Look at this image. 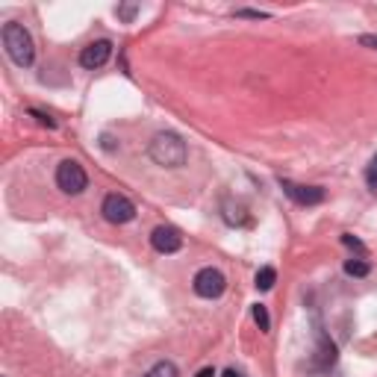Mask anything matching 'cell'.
<instances>
[{
	"instance_id": "obj_1",
	"label": "cell",
	"mask_w": 377,
	"mask_h": 377,
	"mask_svg": "<svg viewBox=\"0 0 377 377\" xmlns=\"http://www.w3.org/2000/svg\"><path fill=\"white\" fill-rule=\"evenodd\" d=\"M147 154H151V159L156 165H163V168H180L186 163V142L177 136V133H156V136L151 139V147H147Z\"/></svg>"
},
{
	"instance_id": "obj_2",
	"label": "cell",
	"mask_w": 377,
	"mask_h": 377,
	"mask_svg": "<svg viewBox=\"0 0 377 377\" xmlns=\"http://www.w3.org/2000/svg\"><path fill=\"white\" fill-rule=\"evenodd\" d=\"M3 47L9 53V59L18 65V68H30L33 59H36V45H33V36L27 33V27L9 21L3 24Z\"/></svg>"
},
{
	"instance_id": "obj_3",
	"label": "cell",
	"mask_w": 377,
	"mask_h": 377,
	"mask_svg": "<svg viewBox=\"0 0 377 377\" xmlns=\"http://www.w3.org/2000/svg\"><path fill=\"white\" fill-rule=\"evenodd\" d=\"M57 186L62 188L65 195H80L89 186V177H86L83 165L74 163V159H65V163H59V168H57Z\"/></svg>"
},
{
	"instance_id": "obj_4",
	"label": "cell",
	"mask_w": 377,
	"mask_h": 377,
	"mask_svg": "<svg viewBox=\"0 0 377 377\" xmlns=\"http://www.w3.org/2000/svg\"><path fill=\"white\" fill-rule=\"evenodd\" d=\"M101 212L110 224H127L136 219V207H133V200H127L124 195H106Z\"/></svg>"
},
{
	"instance_id": "obj_5",
	"label": "cell",
	"mask_w": 377,
	"mask_h": 377,
	"mask_svg": "<svg viewBox=\"0 0 377 377\" xmlns=\"http://www.w3.org/2000/svg\"><path fill=\"white\" fill-rule=\"evenodd\" d=\"M227 289V280L224 274L219 272V268H200V272L195 274V292L200 295V298H221Z\"/></svg>"
},
{
	"instance_id": "obj_6",
	"label": "cell",
	"mask_w": 377,
	"mask_h": 377,
	"mask_svg": "<svg viewBox=\"0 0 377 377\" xmlns=\"http://www.w3.org/2000/svg\"><path fill=\"white\" fill-rule=\"evenodd\" d=\"M280 186H283V192L301 207H313V204H321V200H325V188L321 186H298L292 180H280Z\"/></svg>"
},
{
	"instance_id": "obj_7",
	"label": "cell",
	"mask_w": 377,
	"mask_h": 377,
	"mask_svg": "<svg viewBox=\"0 0 377 377\" xmlns=\"http://www.w3.org/2000/svg\"><path fill=\"white\" fill-rule=\"evenodd\" d=\"M110 57H112V42L101 38V42H91L89 47H83V53H80V65L94 71V68H103V65L110 62Z\"/></svg>"
},
{
	"instance_id": "obj_8",
	"label": "cell",
	"mask_w": 377,
	"mask_h": 377,
	"mask_svg": "<svg viewBox=\"0 0 377 377\" xmlns=\"http://www.w3.org/2000/svg\"><path fill=\"white\" fill-rule=\"evenodd\" d=\"M151 245L159 253H177L183 248V236H180L177 227L163 224V227H156V230L151 233Z\"/></svg>"
},
{
	"instance_id": "obj_9",
	"label": "cell",
	"mask_w": 377,
	"mask_h": 377,
	"mask_svg": "<svg viewBox=\"0 0 377 377\" xmlns=\"http://www.w3.org/2000/svg\"><path fill=\"white\" fill-rule=\"evenodd\" d=\"M336 362V345L318 330V348H316V366L318 369H330Z\"/></svg>"
},
{
	"instance_id": "obj_10",
	"label": "cell",
	"mask_w": 377,
	"mask_h": 377,
	"mask_svg": "<svg viewBox=\"0 0 377 377\" xmlns=\"http://www.w3.org/2000/svg\"><path fill=\"white\" fill-rule=\"evenodd\" d=\"M221 215H224V221L230 224V227H239V224H245L248 221V209L239 204V200H224L221 204Z\"/></svg>"
},
{
	"instance_id": "obj_11",
	"label": "cell",
	"mask_w": 377,
	"mask_h": 377,
	"mask_svg": "<svg viewBox=\"0 0 377 377\" xmlns=\"http://www.w3.org/2000/svg\"><path fill=\"white\" fill-rule=\"evenodd\" d=\"M142 377H180V371H177V366H174V362L163 360V362H156L154 369H147Z\"/></svg>"
},
{
	"instance_id": "obj_12",
	"label": "cell",
	"mask_w": 377,
	"mask_h": 377,
	"mask_svg": "<svg viewBox=\"0 0 377 377\" xmlns=\"http://www.w3.org/2000/svg\"><path fill=\"white\" fill-rule=\"evenodd\" d=\"M274 280H277V272H274L272 265L260 268V272H257V289H260V292H268V289L274 286Z\"/></svg>"
},
{
	"instance_id": "obj_13",
	"label": "cell",
	"mask_w": 377,
	"mask_h": 377,
	"mask_svg": "<svg viewBox=\"0 0 377 377\" xmlns=\"http://www.w3.org/2000/svg\"><path fill=\"white\" fill-rule=\"evenodd\" d=\"M371 272V265L366 260H348L345 263V274H351V277H366Z\"/></svg>"
},
{
	"instance_id": "obj_14",
	"label": "cell",
	"mask_w": 377,
	"mask_h": 377,
	"mask_svg": "<svg viewBox=\"0 0 377 377\" xmlns=\"http://www.w3.org/2000/svg\"><path fill=\"white\" fill-rule=\"evenodd\" d=\"M253 321H257V325H260V330H263V333L272 330V318H268V309H265L263 304L253 306Z\"/></svg>"
},
{
	"instance_id": "obj_15",
	"label": "cell",
	"mask_w": 377,
	"mask_h": 377,
	"mask_svg": "<svg viewBox=\"0 0 377 377\" xmlns=\"http://www.w3.org/2000/svg\"><path fill=\"white\" fill-rule=\"evenodd\" d=\"M115 12H118V18H121V21H133V15L139 12V6H136V3H127V6H118Z\"/></svg>"
},
{
	"instance_id": "obj_16",
	"label": "cell",
	"mask_w": 377,
	"mask_h": 377,
	"mask_svg": "<svg viewBox=\"0 0 377 377\" xmlns=\"http://www.w3.org/2000/svg\"><path fill=\"white\" fill-rule=\"evenodd\" d=\"M342 245H348V248H354V251H366V248H362V242H360V239H354L351 233H345V236H342Z\"/></svg>"
},
{
	"instance_id": "obj_17",
	"label": "cell",
	"mask_w": 377,
	"mask_h": 377,
	"mask_svg": "<svg viewBox=\"0 0 377 377\" xmlns=\"http://www.w3.org/2000/svg\"><path fill=\"white\" fill-rule=\"evenodd\" d=\"M366 183H369L371 192H377V165H371V168L366 171Z\"/></svg>"
},
{
	"instance_id": "obj_18",
	"label": "cell",
	"mask_w": 377,
	"mask_h": 377,
	"mask_svg": "<svg viewBox=\"0 0 377 377\" xmlns=\"http://www.w3.org/2000/svg\"><path fill=\"white\" fill-rule=\"evenodd\" d=\"M236 15H239V18H268L265 12H257V9H239Z\"/></svg>"
},
{
	"instance_id": "obj_19",
	"label": "cell",
	"mask_w": 377,
	"mask_h": 377,
	"mask_svg": "<svg viewBox=\"0 0 377 377\" xmlns=\"http://www.w3.org/2000/svg\"><path fill=\"white\" fill-rule=\"evenodd\" d=\"M101 145H103V151H115V139L106 133V136H101Z\"/></svg>"
},
{
	"instance_id": "obj_20",
	"label": "cell",
	"mask_w": 377,
	"mask_h": 377,
	"mask_svg": "<svg viewBox=\"0 0 377 377\" xmlns=\"http://www.w3.org/2000/svg\"><path fill=\"white\" fill-rule=\"evenodd\" d=\"M360 45H369V47L377 50V36H362V38H360Z\"/></svg>"
},
{
	"instance_id": "obj_21",
	"label": "cell",
	"mask_w": 377,
	"mask_h": 377,
	"mask_svg": "<svg viewBox=\"0 0 377 377\" xmlns=\"http://www.w3.org/2000/svg\"><path fill=\"white\" fill-rule=\"evenodd\" d=\"M195 377H215V369H200Z\"/></svg>"
},
{
	"instance_id": "obj_22",
	"label": "cell",
	"mask_w": 377,
	"mask_h": 377,
	"mask_svg": "<svg viewBox=\"0 0 377 377\" xmlns=\"http://www.w3.org/2000/svg\"><path fill=\"white\" fill-rule=\"evenodd\" d=\"M221 377H242V374H239V371H236V369H227V371H224V374H221Z\"/></svg>"
},
{
	"instance_id": "obj_23",
	"label": "cell",
	"mask_w": 377,
	"mask_h": 377,
	"mask_svg": "<svg viewBox=\"0 0 377 377\" xmlns=\"http://www.w3.org/2000/svg\"><path fill=\"white\" fill-rule=\"evenodd\" d=\"M374 165H377V156H374Z\"/></svg>"
}]
</instances>
